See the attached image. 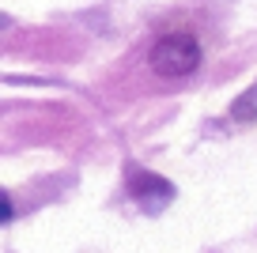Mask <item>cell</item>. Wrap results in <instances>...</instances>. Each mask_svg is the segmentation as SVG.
Instances as JSON below:
<instances>
[{"label": "cell", "mask_w": 257, "mask_h": 253, "mask_svg": "<svg viewBox=\"0 0 257 253\" xmlns=\"http://www.w3.org/2000/svg\"><path fill=\"white\" fill-rule=\"evenodd\" d=\"M201 68V46L193 34H163L152 46V72L163 79H182Z\"/></svg>", "instance_id": "obj_1"}, {"label": "cell", "mask_w": 257, "mask_h": 253, "mask_svg": "<svg viewBox=\"0 0 257 253\" xmlns=\"http://www.w3.org/2000/svg\"><path fill=\"white\" fill-rule=\"evenodd\" d=\"M128 193L137 197V204L144 208V212H159V208L170 204V197H174V185H170L167 178H159V174L133 170V178H128Z\"/></svg>", "instance_id": "obj_2"}, {"label": "cell", "mask_w": 257, "mask_h": 253, "mask_svg": "<svg viewBox=\"0 0 257 253\" xmlns=\"http://www.w3.org/2000/svg\"><path fill=\"white\" fill-rule=\"evenodd\" d=\"M231 117L234 121H257V87L249 91V95H242L238 102L231 106Z\"/></svg>", "instance_id": "obj_3"}]
</instances>
